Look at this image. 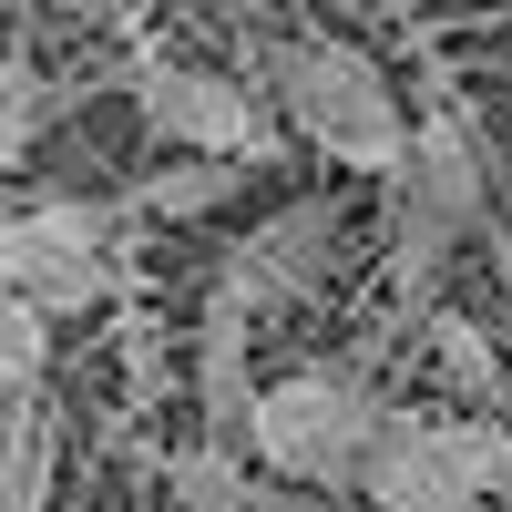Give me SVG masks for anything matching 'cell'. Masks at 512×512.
<instances>
[{
	"label": "cell",
	"mask_w": 512,
	"mask_h": 512,
	"mask_svg": "<svg viewBox=\"0 0 512 512\" xmlns=\"http://www.w3.org/2000/svg\"><path fill=\"white\" fill-rule=\"evenodd\" d=\"M216 11H246V21H256V11H277V0H216Z\"/></svg>",
	"instance_id": "cell-16"
},
{
	"label": "cell",
	"mask_w": 512,
	"mask_h": 512,
	"mask_svg": "<svg viewBox=\"0 0 512 512\" xmlns=\"http://www.w3.org/2000/svg\"><path fill=\"white\" fill-rule=\"evenodd\" d=\"M246 175H256L246 154H175V164H144V175L123 185V205H134V216H154V226H185V216H216V205H236Z\"/></svg>",
	"instance_id": "cell-9"
},
{
	"label": "cell",
	"mask_w": 512,
	"mask_h": 512,
	"mask_svg": "<svg viewBox=\"0 0 512 512\" xmlns=\"http://www.w3.org/2000/svg\"><path fill=\"white\" fill-rule=\"evenodd\" d=\"M72 11H103V0H72Z\"/></svg>",
	"instance_id": "cell-17"
},
{
	"label": "cell",
	"mask_w": 512,
	"mask_h": 512,
	"mask_svg": "<svg viewBox=\"0 0 512 512\" xmlns=\"http://www.w3.org/2000/svg\"><path fill=\"white\" fill-rule=\"evenodd\" d=\"M431 359H441V379L461 390V410H502V359H492V338L472 318H441L431 328Z\"/></svg>",
	"instance_id": "cell-13"
},
{
	"label": "cell",
	"mask_w": 512,
	"mask_h": 512,
	"mask_svg": "<svg viewBox=\"0 0 512 512\" xmlns=\"http://www.w3.org/2000/svg\"><path fill=\"white\" fill-rule=\"evenodd\" d=\"M134 205H21L11 226H0V277H11V297H31V308H52V318H93L103 297H113V236Z\"/></svg>",
	"instance_id": "cell-5"
},
{
	"label": "cell",
	"mask_w": 512,
	"mask_h": 512,
	"mask_svg": "<svg viewBox=\"0 0 512 512\" xmlns=\"http://www.w3.org/2000/svg\"><path fill=\"white\" fill-rule=\"evenodd\" d=\"M41 369H52V308L11 297V318H0V379H11V400H41Z\"/></svg>",
	"instance_id": "cell-14"
},
{
	"label": "cell",
	"mask_w": 512,
	"mask_h": 512,
	"mask_svg": "<svg viewBox=\"0 0 512 512\" xmlns=\"http://www.w3.org/2000/svg\"><path fill=\"white\" fill-rule=\"evenodd\" d=\"M390 431H400V410L369 390V369H287L246 410L256 472H277L297 492H359L369 461L390 451Z\"/></svg>",
	"instance_id": "cell-3"
},
{
	"label": "cell",
	"mask_w": 512,
	"mask_h": 512,
	"mask_svg": "<svg viewBox=\"0 0 512 512\" xmlns=\"http://www.w3.org/2000/svg\"><path fill=\"white\" fill-rule=\"evenodd\" d=\"M441 451L512 512V420H492V410H451V420H441Z\"/></svg>",
	"instance_id": "cell-12"
},
{
	"label": "cell",
	"mask_w": 512,
	"mask_h": 512,
	"mask_svg": "<svg viewBox=\"0 0 512 512\" xmlns=\"http://www.w3.org/2000/svg\"><path fill=\"white\" fill-rule=\"evenodd\" d=\"M0 512H52V410L11 400V472H0Z\"/></svg>",
	"instance_id": "cell-11"
},
{
	"label": "cell",
	"mask_w": 512,
	"mask_h": 512,
	"mask_svg": "<svg viewBox=\"0 0 512 512\" xmlns=\"http://www.w3.org/2000/svg\"><path fill=\"white\" fill-rule=\"evenodd\" d=\"M246 349H256V318L205 297V328H195V400H205V431H216V441H246V410H256Z\"/></svg>",
	"instance_id": "cell-8"
},
{
	"label": "cell",
	"mask_w": 512,
	"mask_h": 512,
	"mask_svg": "<svg viewBox=\"0 0 512 512\" xmlns=\"http://www.w3.org/2000/svg\"><path fill=\"white\" fill-rule=\"evenodd\" d=\"M246 461H256V451H246V441H216V431H205L195 451H175V512H297L287 492H267L277 472L256 482Z\"/></svg>",
	"instance_id": "cell-10"
},
{
	"label": "cell",
	"mask_w": 512,
	"mask_h": 512,
	"mask_svg": "<svg viewBox=\"0 0 512 512\" xmlns=\"http://www.w3.org/2000/svg\"><path fill=\"white\" fill-rule=\"evenodd\" d=\"M31 123H41V62L21 41V52H11V144H31Z\"/></svg>",
	"instance_id": "cell-15"
},
{
	"label": "cell",
	"mask_w": 512,
	"mask_h": 512,
	"mask_svg": "<svg viewBox=\"0 0 512 512\" xmlns=\"http://www.w3.org/2000/svg\"><path fill=\"white\" fill-rule=\"evenodd\" d=\"M338 236H349V216H338L328 195H297V205H277V216H267V226H246V246L216 267V308H246V318L297 308L308 287H328V267H338Z\"/></svg>",
	"instance_id": "cell-6"
},
{
	"label": "cell",
	"mask_w": 512,
	"mask_h": 512,
	"mask_svg": "<svg viewBox=\"0 0 512 512\" xmlns=\"http://www.w3.org/2000/svg\"><path fill=\"white\" fill-rule=\"evenodd\" d=\"M134 113H144V134H164L175 154L277 164V144H287V113L267 103V82L216 72V62H164V52H144L134 62Z\"/></svg>",
	"instance_id": "cell-4"
},
{
	"label": "cell",
	"mask_w": 512,
	"mask_h": 512,
	"mask_svg": "<svg viewBox=\"0 0 512 512\" xmlns=\"http://www.w3.org/2000/svg\"><path fill=\"white\" fill-rule=\"evenodd\" d=\"M256 82H267V103L287 113V134L328 154V164H349V175H379L390 185L400 175V154H410V103H400V82L379 72L359 41H267L256 52Z\"/></svg>",
	"instance_id": "cell-1"
},
{
	"label": "cell",
	"mask_w": 512,
	"mask_h": 512,
	"mask_svg": "<svg viewBox=\"0 0 512 512\" xmlns=\"http://www.w3.org/2000/svg\"><path fill=\"white\" fill-rule=\"evenodd\" d=\"M359 502H369V512H502V502H492V492H482V482L441 451V420H410V410H400L390 451L369 461Z\"/></svg>",
	"instance_id": "cell-7"
},
{
	"label": "cell",
	"mask_w": 512,
	"mask_h": 512,
	"mask_svg": "<svg viewBox=\"0 0 512 512\" xmlns=\"http://www.w3.org/2000/svg\"><path fill=\"white\" fill-rule=\"evenodd\" d=\"M492 216V154L461 113H420V134L390 175V297L420 318L451 277V256Z\"/></svg>",
	"instance_id": "cell-2"
}]
</instances>
